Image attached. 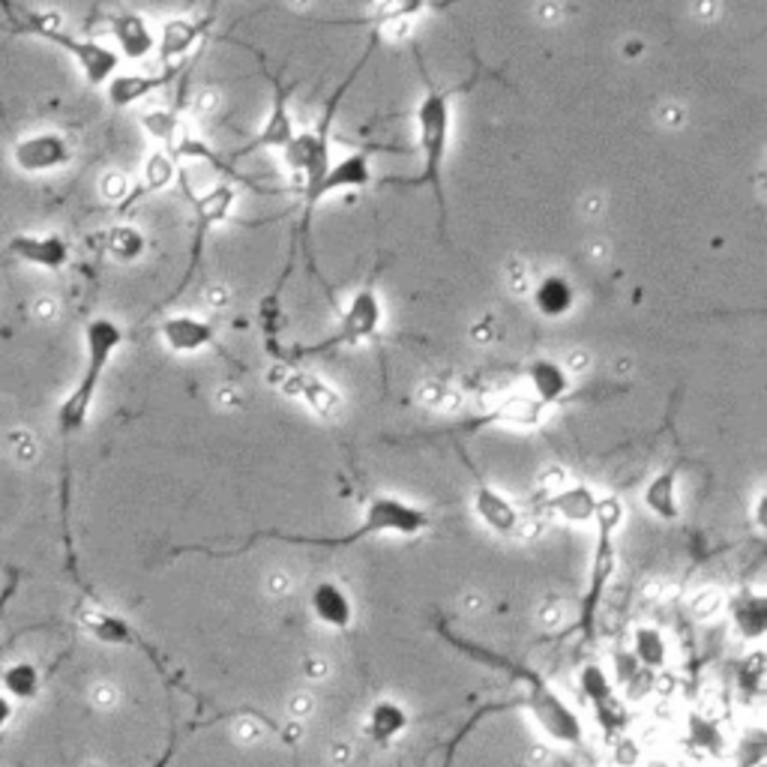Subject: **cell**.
I'll list each match as a JSON object with an SVG mask.
<instances>
[{"label": "cell", "instance_id": "1", "mask_svg": "<svg viewBox=\"0 0 767 767\" xmlns=\"http://www.w3.org/2000/svg\"><path fill=\"white\" fill-rule=\"evenodd\" d=\"M0 10L7 15L12 34L39 36L60 51H67L76 64H79L81 76L88 79L91 88H102L108 84L117 67H121V55L114 48L102 46L96 39H81V36L69 34L64 27V19L57 12L48 10H27L19 0H0Z\"/></svg>", "mask_w": 767, "mask_h": 767}, {"label": "cell", "instance_id": "2", "mask_svg": "<svg viewBox=\"0 0 767 767\" xmlns=\"http://www.w3.org/2000/svg\"><path fill=\"white\" fill-rule=\"evenodd\" d=\"M453 91H440L438 84H432L426 79V93L417 105V147L423 153V165H420L417 178H381V186H432L435 202H438L440 228L447 222V202H444V183H440V171H444V159H447V141H450L453 129Z\"/></svg>", "mask_w": 767, "mask_h": 767}, {"label": "cell", "instance_id": "3", "mask_svg": "<svg viewBox=\"0 0 767 767\" xmlns=\"http://www.w3.org/2000/svg\"><path fill=\"white\" fill-rule=\"evenodd\" d=\"M124 328L112 318H91L88 321V328H84V373L57 408V430L64 438H72L88 426L102 378L108 373L114 354L124 345Z\"/></svg>", "mask_w": 767, "mask_h": 767}, {"label": "cell", "instance_id": "4", "mask_svg": "<svg viewBox=\"0 0 767 767\" xmlns=\"http://www.w3.org/2000/svg\"><path fill=\"white\" fill-rule=\"evenodd\" d=\"M435 519L430 510H423L414 501H405L399 495H375L366 510L363 519L351 534L342 537H294V534H255L252 540H283L297 542V546H328V549H339V546H354L357 540H369V537H402V540H414L423 537L426 530H432ZM249 540V542H252Z\"/></svg>", "mask_w": 767, "mask_h": 767}, {"label": "cell", "instance_id": "5", "mask_svg": "<svg viewBox=\"0 0 767 767\" xmlns=\"http://www.w3.org/2000/svg\"><path fill=\"white\" fill-rule=\"evenodd\" d=\"M453 642L459 644L462 651H468V654H474L477 660H485V663H501L504 668H513V675L519 677L522 684H525V708H528L534 722H537L542 732H546L549 741H554L558 746L585 744V722H582V717L566 705L564 696H561V692H558V689H554L552 684L540 675V672L522 666V663L501 660V656L495 654H485V651H480L477 644L459 642V639H453Z\"/></svg>", "mask_w": 767, "mask_h": 767}, {"label": "cell", "instance_id": "6", "mask_svg": "<svg viewBox=\"0 0 767 767\" xmlns=\"http://www.w3.org/2000/svg\"><path fill=\"white\" fill-rule=\"evenodd\" d=\"M339 105V93L333 96V102L328 105V114L321 117V126L318 129H306V133H294V138L285 147V159L300 178H304V234H309V222H312V214L321 204L318 198V186L324 181V174L330 169V117H333V108Z\"/></svg>", "mask_w": 767, "mask_h": 767}, {"label": "cell", "instance_id": "7", "mask_svg": "<svg viewBox=\"0 0 767 767\" xmlns=\"http://www.w3.org/2000/svg\"><path fill=\"white\" fill-rule=\"evenodd\" d=\"M384 328V300L373 285H366L354 294L345 306V312L339 318V328L333 336L318 342L312 348H304V354H321V351L339 348V345H360L369 339H378Z\"/></svg>", "mask_w": 767, "mask_h": 767}, {"label": "cell", "instance_id": "8", "mask_svg": "<svg viewBox=\"0 0 767 767\" xmlns=\"http://www.w3.org/2000/svg\"><path fill=\"white\" fill-rule=\"evenodd\" d=\"M10 159L22 174H51V171L67 169L72 162V145L67 136H60L55 129H43V133L19 138L12 145Z\"/></svg>", "mask_w": 767, "mask_h": 767}, {"label": "cell", "instance_id": "9", "mask_svg": "<svg viewBox=\"0 0 767 767\" xmlns=\"http://www.w3.org/2000/svg\"><path fill=\"white\" fill-rule=\"evenodd\" d=\"M234 198H238V192H234V186L231 183H219L216 190H210L207 195H202V198H192V222H195V240H192V259H190V271H186V276L181 279V288H178V294L183 291V285L190 283V276L195 271H198V261H202V249L204 243H207V234L214 231L216 226H222L228 219V214H231V207H234Z\"/></svg>", "mask_w": 767, "mask_h": 767}, {"label": "cell", "instance_id": "10", "mask_svg": "<svg viewBox=\"0 0 767 767\" xmlns=\"http://www.w3.org/2000/svg\"><path fill=\"white\" fill-rule=\"evenodd\" d=\"M471 510H474L480 525H483L485 530H492L495 537H516V534H519V507H516L501 489H495L489 480H483V477H477L474 495H471Z\"/></svg>", "mask_w": 767, "mask_h": 767}, {"label": "cell", "instance_id": "11", "mask_svg": "<svg viewBox=\"0 0 767 767\" xmlns=\"http://www.w3.org/2000/svg\"><path fill=\"white\" fill-rule=\"evenodd\" d=\"M7 252L12 259L24 261L31 267H39V271L57 273L64 271L69 264V240L60 238V234H12L7 240Z\"/></svg>", "mask_w": 767, "mask_h": 767}, {"label": "cell", "instance_id": "12", "mask_svg": "<svg viewBox=\"0 0 767 767\" xmlns=\"http://www.w3.org/2000/svg\"><path fill=\"white\" fill-rule=\"evenodd\" d=\"M159 336H162V345L171 354H198V351H207L216 345L214 324L207 318L190 316V312L165 318L159 324Z\"/></svg>", "mask_w": 767, "mask_h": 767}, {"label": "cell", "instance_id": "13", "mask_svg": "<svg viewBox=\"0 0 767 767\" xmlns=\"http://www.w3.org/2000/svg\"><path fill=\"white\" fill-rule=\"evenodd\" d=\"M375 150H396V147H387V145L360 147V150H354V153H348V157L330 162L328 174H324V181H321V186H318V198L324 202V198L333 195V192L366 190V186L373 183V165H369V157H373Z\"/></svg>", "mask_w": 767, "mask_h": 767}, {"label": "cell", "instance_id": "14", "mask_svg": "<svg viewBox=\"0 0 767 767\" xmlns=\"http://www.w3.org/2000/svg\"><path fill=\"white\" fill-rule=\"evenodd\" d=\"M309 609L316 615V621L321 627H328L333 632H345L354 627V618H357V609H354V599L345 587L333 582V579H324L312 587V597H309Z\"/></svg>", "mask_w": 767, "mask_h": 767}, {"label": "cell", "instance_id": "15", "mask_svg": "<svg viewBox=\"0 0 767 767\" xmlns=\"http://www.w3.org/2000/svg\"><path fill=\"white\" fill-rule=\"evenodd\" d=\"M178 72H181V67H169L165 72H114L105 84V93H108V102L114 108H129L162 88H169L171 81L178 79Z\"/></svg>", "mask_w": 767, "mask_h": 767}, {"label": "cell", "instance_id": "16", "mask_svg": "<svg viewBox=\"0 0 767 767\" xmlns=\"http://www.w3.org/2000/svg\"><path fill=\"white\" fill-rule=\"evenodd\" d=\"M108 31H112L114 43H117V55L129 57V60H141L147 57L153 48H157V34L153 27L147 24L145 15H138L133 10L114 12L108 15Z\"/></svg>", "mask_w": 767, "mask_h": 767}, {"label": "cell", "instance_id": "17", "mask_svg": "<svg viewBox=\"0 0 767 767\" xmlns=\"http://www.w3.org/2000/svg\"><path fill=\"white\" fill-rule=\"evenodd\" d=\"M525 381L530 384V393L537 402H542L546 408L561 405L570 390H573V378L566 373L564 366L558 360H549V357H537L525 366Z\"/></svg>", "mask_w": 767, "mask_h": 767}, {"label": "cell", "instance_id": "18", "mask_svg": "<svg viewBox=\"0 0 767 767\" xmlns=\"http://www.w3.org/2000/svg\"><path fill=\"white\" fill-rule=\"evenodd\" d=\"M542 414H546V405L537 402L534 396H507L489 414L465 423V430H480V426H525V430H534V426L542 423Z\"/></svg>", "mask_w": 767, "mask_h": 767}, {"label": "cell", "instance_id": "19", "mask_svg": "<svg viewBox=\"0 0 767 767\" xmlns=\"http://www.w3.org/2000/svg\"><path fill=\"white\" fill-rule=\"evenodd\" d=\"M273 88H276V93H273V108L267 124H264V129H261L259 136L252 138L240 153H234V157H247V153L261 150V147H279V150H285L288 141L294 138V117L291 108H288V93H285V88L279 81H273Z\"/></svg>", "mask_w": 767, "mask_h": 767}, {"label": "cell", "instance_id": "20", "mask_svg": "<svg viewBox=\"0 0 767 767\" xmlns=\"http://www.w3.org/2000/svg\"><path fill=\"white\" fill-rule=\"evenodd\" d=\"M599 497L594 495V489L585 483H566L558 485L549 495V510L554 516H561L570 525H587L597 519Z\"/></svg>", "mask_w": 767, "mask_h": 767}, {"label": "cell", "instance_id": "21", "mask_svg": "<svg viewBox=\"0 0 767 767\" xmlns=\"http://www.w3.org/2000/svg\"><path fill=\"white\" fill-rule=\"evenodd\" d=\"M530 300H534V309L542 318L561 321V318H566L575 309V285L566 276H561V273H549V276H542L540 283L534 285Z\"/></svg>", "mask_w": 767, "mask_h": 767}, {"label": "cell", "instance_id": "22", "mask_svg": "<svg viewBox=\"0 0 767 767\" xmlns=\"http://www.w3.org/2000/svg\"><path fill=\"white\" fill-rule=\"evenodd\" d=\"M411 725V713L402 701L378 699L366 713V729L375 744H393L396 737H402Z\"/></svg>", "mask_w": 767, "mask_h": 767}, {"label": "cell", "instance_id": "23", "mask_svg": "<svg viewBox=\"0 0 767 767\" xmlns=\"http://www.w3.org/2000/svg\"><path fill=\"white\" fill-rule=\"evenodd\" d=\"M630 648L636 660L651 672H666L672 663V644L656 623H639L630 636Z\"/></svg>", "mask_w": 767, "mask_h": 767}, {"label": "cell", "instance_id": "24", "mask_svg": "<svg viewBox=\"0 0 767 767\" xmlns=\"http://www.w3.org/2000/svg\"><path fill=\"white\" fill-rule=\"evenodd\" d=\"M644 507L654 513L656 519L675 522L680 516V497H677V468H666L656 474L644 489Z\"/></svg>", "mask_w": 767, "mask_h": 767}, {"label": "cell", "instance_id": "25", "mask_svg": "<svg viewBox=\"0 0 767 767\" xmlns=\"http://www.w3.org/2000/svg\"><path fill=\"white\" fill-rule=\"evenodd\" d=\"M732 618H734V630H737L741 639H749V642L762 639L767 630L765 597H762V594H744V597L734 603Z\"/></svg>", "mask_w": 767, "mask_h": 767}, {"label": "cell", "instance_id": "26", "mask_svg": "<svg viewBox=\"0 0 767 767\" xmlns=\"http://www.w3.org/2000/svg\"><path fill=\"white\" fill-rule=\"evenodd\" d=\"M430 7H435V0H378L369 15H363V19H357V22H336V24H366V27H381V24L414 19V15L426 12Z\"/></svg>", "mask_w": 767, "mask_h": 767}, {"label": "cell", "instance_id": "27", "mask_svg": "<svg viewBox=\"0 0 767 767\" xmlns=\"http://www.w3.org/2000/svg\"><path fill=\"white\" fill-rule=\"evenodd\" d=\"M0 684H3V696H10L12 701H31L39 696V687H43V675L36 663H12V666L3 668L0 675Z\"/></svg>", "mask_w": 767, "mask_h": 767}, {"label": "cell", "instance_id": "28", "mask_svg": "<svg viewBox=\"0 0 767 767\" xmlns=\"http://www.w3.org/2000/svg\"><path fill=\"white\" fill-rule=\"evenodd\" d=\"M204 27H207L204 22H186V19H174V22L165 24L162 27V43H159L162 60H174V57L186 55Z\"/></svg>", "mask_w": 767, "mask_h": 767}, {"label": "cell", "instance_id": "29", "mask_svg": "<svg viewBox=\"0 0 767 767\" xmlns=\"http://www.w3.org/2000/svg\"><path fill=\"white\" fill-rule=\"evenodd\" d=\"M105 249H108V255H112L114 261L133 264V261H138L145 255L147 243L145 234H141L136 226H114L112 231H108V238H105Z\"/></svg>", "mask_w": 767, "mask_h": 767}, {"label": "cell", "instance_id": "30", "mask_svg": "<svg viewBox=\"0 0 767 767\" xmlns=\"http://www.w3.org/2000/svg\"><path fill=\"white\" fill-rule=\"evenodd\" d=\"M84 627L100 639V642H108V644H129L136 642V632L129 630V623L121 621V618H114V615H108V611H84Z\"/></svg>", "mask_w": 767, "mask_h": 767}, {"label": "cell", "instance_id": "31", "mask_svg": "<svg viewBox=\"0 0 767 767\" xmlns=\"http://www.w3.org/2000/svg\"><path fill=\"white\" fill-rule=\"evenodd\" d=\"M297 393L304 396L309 405L316 408L318 414H324V417H333V414H339V408H342V399H339V393L330 387V384H324L321 378H316V375H304V378H297Z\"/></svg>", "mask_w": 767, "mask_h": 767}, {"label": "cell", "instance_id": "32", "mask_svg": "<svg viewBox=\"0 0 767 767\" xmlns=\"http://www.w3.org/2000/svg\"><path fill=\"white\" fill-rule=\"evenodd\" d=\"M579 689H582V696H587L594 705H606V701H611V696H615V687H611L606 668L597 666V663H587V666L579 672Z\"/></svg>", "mask_w": 767, "mask_h": 767}, {"label": "cell", "instance_id": "33", "mask_svg": "<svg viewBox=\"0 0 767 767\" xmlns=\"http://www.w3.org/2000/svg\"><path fill=\"white\" fill-rule=\"evenodd\" d=\"M141 124L153 138L165 141V145H174V129H178V117L174 112H147L141 117Z\"/></svg>", "mask_w": 767, "mask_h": 767}, {"label": "cell", "instance_id": "34", "mask_svg": "<svg viewBox=\"0 0 767 767\" xmlns=\"http://www.w3.org/2000/svg\"><path fill=\"white\" fill-rule=\"evenodd\" d=\"M145 190H162L165 183L171 181V159L162 157V153H157V157H150V162H147L145 169Z\"/></svg>", "mask_w": 767, "mask_h": 767}, {"label": "cell", "instance_id": "35", "mask_svg": "<svg viewBox=\"0 0 767 767\" xmlns=\"http://www.w3.org/2000/svg\"><path fill=\"white\" fill-rule=\"evenodd\" d=\"M720 606H722V594L720 591H713V587L701 591L699 597L692 599V611H696L699 618H713V615L720 611Z\"/></svg>", "mask_w": 767, "mask_h": 767}, {"label": "cell", "instance_id": "36", "mask_svg": "<svg viewBox=\"0 0 767 767\" xmlns=\"http://www.w3.org/2000/svg\"><path fill=\"white\" fill-rule=\"evenodd\" d=\"M561 618H564V606H561V599L558 597L546 599V606H542V623H546V627H558Z\"/></svg>", "mask_w": 767, "mask_h": 767}, {"label": "cell", "instance_id": "37", "mask_svg": "<svg viewBox=\"0 0 767 767\" xmlns=\"http://www.w3.org/2000/svg\"><path fill=\"white\" fill-rule=\"evenodd\" d=\"M312 708H316V705H312V696H306V692H297V696H294V701H291V717H294V720H306V717L312 713Z\"/></svg>", "mask_w": 767, "mask_h": 767}, {"label": "cell", "instance_id": "38", "mask_svg": "<svg viewBox=\"0 0 767 767\" xmlns=\"http://www.w3.org/2000/svg\"><path fill=\"white\" fill-rule=\"evenodd\" d=\"M12 713H15V705H12L10 696L0 692V734H3V729L12 722Z\"/></svg>", "mask_w": 767, "mask_h": 767}, {"label": "cell", "instance_id": "39", "mask_svg": "<svg viewBox=\"0 0 767 767\" xmlns=\"http://www.w3.org/2000/svg\"><path fill=\"white\" fill-rule=\"evenodd\" d=\"M306 677H316V680L328 677V663H321V660H309V663H306Z\"/></svg>", "mask_w": 767, "mask_h": 767}, {"label": "cell", "instance_id": "40", "mask_svg": "<svg viewBox=\"0 0 767 767\" xmlns=\"http://www.w3.org/2000/svg\"><path fill=\"white\" fill-rule=\"evenodd\" d=\"M753 513H756V528L762 530V525H765V492H758L756 504H753Z\"/></svg>", "mask_w": 767, "mask_h": 767}, {"label": "cell", "instance_id": "41", "mask_svg": "<svg viewBox=\"0 0 767 767\" xmlns=\"http://www.w3.org/2000/svg\"><path fill=\"white\" fill-rule=\"evenodd\" d=\"M171 753H174V741H171L169 749L162 753V758H159V762H157V765H153V767H165V765H169V762H171Z\"/></svg>", "mask_w": 767, "mask_h": 767}]
</instances>
